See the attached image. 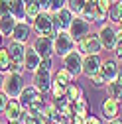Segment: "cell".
Listing matches in <instances>:
<instances>
[{"mask_svg":"<svg viewBox=\"0 0 122 124\" xmlns=\"http://www.w3.org/2000/svg\"><path fill=\"white\" fill-rule=\"evenodd\" d=\"M75 47H77V41L71 38V34L67 32V30L55 32V36H53V51H55L57 57H65Z\"/></svg>","mask_w":122,"mask_h":124,"instance_id":"cell-1","label":"cell"},{"mask_svg":"<svg viewBox=\"0 0 122 124\" xmlns=\"http://www.w3.org/2000/svg\"><path fill=\"white\" fill-rule=\"evenodd\" d=\"M32 30H34L36 36L53 38V36H55V26H53V16H51V12L43 10L39 16L32 22Z\"/></svg>","mask_w":122,"mask_h":124,"instance_id":"cell-2","label":"cell"},{"mask_svg":"<svg viewBox=\"0 0 122 124\" xmlns=\"http://www.w3.org/2000/svg\"><path fill=\"white\" fill-rule=\"evenodd\" d=\"M26 87V81H24V75L22 73H4V85H2V91L10 99H18L20 93L24 91Z\"/></svg>","mask_w":122,"mask_h":124,"instance_id":"cell-3","label":"cell"},{"mask_svg":"<svg viewBox=\"0 0 122 124\" xmlns=\"http://www.w3.org/2000/svg\"><path fill=\"white\" fill-rule=\"evenodd\" d=\"M99 39H100V45H102V49L106 51H112L114 49V45H116V38H118V28L116 24L112 22H102L100 28H99V32H97Z\"/></svg>","mask_w":122,"mask_h":124,"instance_id":"cell-4","label":"cell"},{"mask_svg":"<svg viewBox=\"0 0 122 124\" xmlns=\"http://www.w3.org/2000/svg\"><path fill=\"white\" fill-rule=\"evenodd\" d=\"M51 83H53V71H47V69H43V67H39L38 71H34L32 85H34L39 93L47 95L49 89H51Z\"/></svg>","mask_w":122,"mask_h":124,"instance_id":"cell-5","label":"cell"},{"mask_svg":"<svg viewBox=\"0 0 122 124\" xmlns=\"http://www.w3.org/2000/svg\"><path fill=\"white\" fill-rule=\"evenodd\" d=\"M77 49L83 53V55H91V53H100L102 51V45H100V39L97 34H87L85 38H81L77 41Z\"/></svg>","mask_w":122,"mask_h":124,"instance_id":"cell-6","label":"cell"},{"mask_svg":"<svg viewBox=\"0 0 122 124\" xmlns=\"http://www.w3.org/2000/svg\"><path fill=\"white\" fill-rule=\"evenodd\" d=\"M63 59V67L69 69L73 75H75V79H77L79 75H83V53L75 47L73 51H69L65 57H61Z\"/></svg>","mask_w":122,"mask_h":124,"instance_id":"cell-7","label":"cell"},{"mask_svg":"<svg viewBox=\"0 0 122 124\" xmlns=\"http://www.w3.org/2000/svg\"><path fill=\"white\" fill-rule=\"evenodd\" d=\"M67 32L71 34V38H73L75 41H79L81 38H85L87 34H91V22L85 20L81 14H79V16L73 18V22H71V26H69Z\"/></svg>","mask_w":122,"mask_h":124,"instance_id":"cell-8","label":"cell"},{"mask_svg":"<svg viewBox=\"0 0 122 124\" xmlns=\"http://www.w3.org/2000/svg\"><path fill=\"white\" fill-rule=\"evenodd\" d=\"M102 65V59L100 53H91V55H83V75L87 79H91L93 75H97L100 71Z\"/></svg>","mask_w":122,"mask_h":124,"instance_id":"cell-9","label":"cell"},{"mask_svg":"<svg viewBox=\"0 0 122 124\" xmlns=\"http://www.w3.org/2000/svg\"><path fill=\"white\" fill-rule=\"evenodd\" d=\"M53 16V26H55V32H61V30H69L73 18H75V14L65 6V8H61L59 12H53L51 14Z\"/></svg>","mask_w":122,"mask_h":124,"instance_id":"cell-10","label":"cell"},{"mask_svg":"<svg viewBox=\"0 0 122 124\" xmlns=\"http://www.w3.org/2000/svg\"><path fill=\"white\" fill-rule=\"evenodd\" d=\"M2 116L6 118V122H20L22 116H24V106L20 104L18 99H10L6 108H4V112H2Z\"/></svg>","mask_w":122,"mask_h":124,"instance_id":"cell-11","label":"cell"},{"mask_svg":"<svg viewBox=\"0 0 122 124\" xmlns=\"http://www.w3.org/2000/svg\"><path fill=\"white\" fill-rule=\"evenodd\" d=\"M32 24L30 22H26V20H18L16 22V26H14V30H12V36H10V39H16V41H22V43H28V39H30V36H32Z\"/></svg>","mask_w":122,"mask_h":124,"instance_id":"cell-12","label":"cell"},{"mask_svg":"<svg viewBox=\"0 0 122 124\" xmlns=\"http://www.w3.org/2000/svg\"><path fill=\"white\" fill-rule=\"evenodd\" d=\"M100 114L104 120H112V118H118L120 114V101L112 99V97H106L100 104Z\"/></svg>","mask_w":122,"mask_h":124,"instance_id":"cell-13","label":"cell"},{"mask_svg":"<svg viewBox=\"0 0 122 124\" xmlns=\"http://www.w3.org/2000/svg\"><path fill=\"white\" fill-rule=\"evenodd\" d=\"M32 45H34V49H36L41 57H55V51H53V38L38 36Z\"/></svg>","mask_w":122,"mask_h":124,"instance_id":"cell-14","label":"cell"},{"mask_svg":"<svg viewBox=\"0 0 122 124\" xmlns=\"http://www.w3.org/2000/svg\"><path fill=\"white\" fill-rule=\"evenodd\" d=\"M24 67H26V73H34V71H38L41 67V55L34 49V45H28V47H26Z\"/></svg>","mask_w":122,"mask_h":124,"instance_id":"cell-15","label":"cell"},{"mask_svg":"<svg viewBox=\"0 0 122 124\" xmlns=\"http://www.w3.org/2000/svg\"><path fill=\"white\" fill-rule=\"evenodd\" d=\"M81 16H83L85 20H89L91 24H95V22H104L106 18H108L104 12H100V10H99L97 2H87V4H85V8H83V12H81Z\"/></svg>","mask_w":122,"mask_h":124,"instance_id":"cell-16","label":"cell"},{"mask_svg":"<svg viewBox=\"0 0 122 124\" xmlns=\"http://www.w3.org/2000/svg\"><path fill=\"white\" fill-rule=\"evenodd\" d=\"M118 59L114 57V59H106V61H102V65H100V75L104 77V81L106 83H110V81H114L116 77H118Z\"/></svg>","mask_w":122,"mask_h":124,"instance_id":"cell-17","label":"cell"},{"mask_svg":"<svg viewBox=\"0 0 122 124\" xmlns=\"http://www.w3.org/2000/svg\"><path fill=\"white\" fill-rule=\"evenodd\" d=\"M39 95H43V93H39V91H38L34 85H26V87H24V91L20 93L18 101H20V104L24 106V110H26V108H28L30 104H32V102H34V101H36Z\"/></svg>","mask_w":122,"mask_h":124,"instance_id":"cell-18","label":"cell"},{"mask_svg":"<svg viewBox=\"0 0 122 124\" xmlns=\"http://www.w3.org/2000/svg\"><path fill=\"white\" fill-rule=\"evenodd\" d=\"M6 47H8V51H10L12 61H22V63H24V55H26L28 43H22V41H16V39H10V43L6 45Z\"/></svg>","mask_w":122,"mask_h":124,"instance_id":"cell-19","label":"cell"},{"mask_svg":"<svg viewBox=\"0 0 122 124\" xmlns=\"http://www.w3.org/2000/svg\"><path fill=\"white\" fill-rule=\"evenodd\" d=\"M16 18L12 16V14H8V16H0V34H2V38H8L10 39V36H12V30H14V26H16Z\"/></svg>","mask_w":122,"mask_h":124,"instance_id":"cell-20","label":"cell"},{"mask_svg":"<svg viewBox=\"0 0 122 124\" xmlns=\"http://www.w3.org/2000/svg\"><path fill=\"white\" fill-rule=\"evenodd\" d=\"M53 81H57V83H61V85L69 87L71 83H75V75H73L69 69H65V67H59V69L53 73Z\"/></svg>","mask_w":122,"mask_h":124,"instance_id":"cell-21","label":"cell"},{"mask_svg":"<svg viewBox=\"0 0 122 124\" xmlns=\"http://www.w3.org/2000/svg\"><path fill=\"white\" fill-rule=\"evenodd\" d=\"M41 6L38 4V0H26V22L32 24L39 14H41Z\"/></svg>","mask_w":122,"mask_h":124,"instance_id":"cell-22","label":"cell"},{"mask_svg":"<svg viewBox=\"0 0 122 124\" xmlns=\"http://www.w3.org/2000/svg\"><path fill=\"white\" fill-rule=\"evenodd\" d=\"M73 114L75 116H83V118H87L91 114V106H89V101L85 99V95L73 102Z\"/></svg>","mask_w":122,"mask_h":124,"instance_id":"cell-23","label":"cell"},{"mask_svg":"<svg viewBox=\"0 0 122 124\" xmlns=\"http://www.w3.org/2000/svg\"><path fill=\"white\" fill-rule=\"evenodd\" d=\"M108 20L112 24H118L122 20V2L120 0H112V4L108 8Z\"/></svg>","mask_w":122,"mask_h":124,"instance_id":"cell-24","label":"cell"},{"mask_svg":"<svg viewBox=\"0 0 122 124\" xmlns=\"http://www.w3.org/2000/svg\"><path fill=\"white\" fill-rule=\"evenodd\" d=\"M106 93H108V97H112V99H116V101L122 102V83L118 79L106 83Z\"/></svg>","mask_w":122,"mask_h":124,"instance_id":"cell-25","label":"cell"},{"mask_svg":"<svg viewBox=\"0 0 122 124\" xmlns=\"http://www.w3.org/2000/svg\"><path fill=\"white\" fill-rule=\"evenodd\" d=\"M10 63H12V57H10L8 47H2V45H0V71H2V73H8Z\"/></svg>","mask_w":122,"mask_h":124,"instance_id":"cell-26","label":"cell"},{"mask_svg":"<svg viewBox=\"0 0 122 124\" xmlns=\"http://www.w3.org/2000/svg\"><path fill=\"white\" fill-rule=\"evenodd\" d=\"M67 101L69 102H75V101H77V99H81L83 97V89L77 85V83H71L69 87H67Z\"/></svg>","mask_w":122,"mask_h":124,"instance_id":"cell-27","label":"cell"},{"mask_svg":"<svg viewBox=\"0 0 122 124\" xmlns=\"http://www.w3.org/2000/svg\"><path fill=\"white\" fill-rule=\"evenodd\" d=\"M49 93H51V99H53V101L63 99V97L67 95V87H65V85H61V83H57V81H53V83H51Z\"/></svg>","mask_w":122,"mask_h":124,"instance_id":"cell-28","label":"cell"},{"mask_svg":"<svg viewBox=\"0 0 122 124\" xmlns=\"http://www.w3.org/2000/svg\"><path fill=\"white\" fill-rule=\"evenodd\" d=\"M85 4H87V0H67V8L75 14V16H79V14L83 12Z\"/></svg>","mask_w":122,"mask_h":124,"instance_id":"cell-29","label":"cell"},{"mask_svg":"<svg viewBox=\"0 0 122 124\" xmlns=\"http://www.w3.org/2000/svg\"><path fill=\"white\" fill-rule=\"evenodd\" d=\"M20 122H22V124H39V116H36V114H32V112L24 110V116H22Z\"/></svg>","mask_w":122,"mask_h":124,"instance_id":"cell-30","label":"cell"},{"mask_svg":"<svg viewBox=\"0 0 122 124\" xmlns=\"http://www.w3.org/2000/svg\"><path fill=\"white\" fill-rule=\"evenodd\" d=\"M67 6V0H49V12H59L61 8Z\"/></svg>","mask_w":122,"mask_h":124,"instance_id":"cell-31","label":"cell"},{"mask_svg":"<svg viewBox=\"0 0 122 124\" xmlns=\"http://www.w3.org/2000/svg\"><path fill=\"white\" fill-rule=\"evenodd\" d=\"M114 57L116 59H122V32L118 30V38H116V45H114Z\"/></svg>","mask_w":122,"mask_h":124,"instance_id":"cell-32","label":"cell"},{"mask_svg":"<svg viewBox=\"0 0 122 124\" xmlns=\"http://www.w3.org/2000/svg\"><path fill=\"white\" fill-rule=\"evenodd\" d=\"M8 73H26V67H24V63L22 61H12L10 63V69H8Z\"/></svg>","mask_w":122,"mask_h":124,"instance_id":"cell-33","label":"cell"},{"mask_svg":"<svg viewBox=\"0 0 122 124\" xmlns=\"http://www.w3.org/2000/svg\"><path fill=\"white\" fill-rule=\"evenodd\" d=\"M91 83H93L97 89H100V87H106V81H104V77L100 75V71L97 73V75H93V77H91V79H89Z\"/></svg>","mask_w":122,"mask_h":124,"instance_id":"cell-34","label":"cell"},{"mask_svg":"<svg viewBox=\"0 0 122 124\" xmlns=\"http://www.w3.org/2000/svg\"><path fill=\"white\" fill-rule=\"evenodd\" d=\"M110 4H112V0H97L99 10H100V12H104L106 16H108V8H110Z\"/></svg>","mask_w":122,"mask_h":124,"instance_id":"cell-35","label":"cell"},{"mask_svg":"<svg viewBox=\"0 0 122 124\" xmlns=\"http://www.w3.org/2000/svg\"><path fill=\"white\" fill-rule=\"evenodd\" d=\"M10 12V0H0V16H8Z\"/></svg>","mask_w":122,"mask_h":124,"instance_id":"cell-36","label":"cell"},{"mask_svg":"<svg viewBox=\"0 0 122 124\" xmlns=\"http://www.w3.org/2000/svg\"><path fill=\"white\" fill-rule=\"evenodd\" d=\"M85 124H104V118L102 116H95V114H89L85 118Z\"/></svg>","mask_w":122,"mask_h":124,"instance_id":"cell-37","label":"cell"},{"mask_svg":"<svg viewBox=\"0 0 122 124\" xmlns=\"http://www.w3.org/2000/svg\"><path fill=\"white\" fill-rule=\"evenodd\" d=\"M8 101H10V97L6 95L4 91H0V114L4 112V108H6V104H8Z\"/></svg>","mask_w":122,"mask_h":124,"instance_id":"cell-38","label":"cell"},{"mask_svg":"<svg viewBox=\"0 0 122 124\" xmlns=\"http://www.w3.org/2000/svg\"><path fill=\"white\" fill-rule=\"evenodd\" d=\"M41 67L47 71H53V57H41Z\"/></svg>","mask_w":122,"mask_h":124,"instance_id":"cell-39","label":"cell"},{"mask_svg":"<svg viewBox=\"0 0 122 124\" xmlns=\"http://www.w3.org/2000/svg\"><path fill=\"white\" fill-rule=\"evenodd\" d=\"M38 4L41 6V10H47L49 12V0H38Z\"/></svg>","mask_w":122,"mask_h":124,"instance_id":"cell-40","label":"cell"},{"mask_svg":"<svg viewBox=\"0 0 122 124\" xmlns=\"http://www.w3.org/2000/svg\"><path fill=\"white\" fill-rule=\"evenodd\" d=\"M106 124H122L120 118H112V120H106Z\"/></svg>","mask_w":122,"mask_h":124,"instance_id":"cell-41","label":"cell"},{"mask_svg":"<svg viewBox=\"0 0 122 124\" xmlns=\"http://www.w3.org/2000/svg\"><path fill=\"white\" fill-rule=\"evenodd\" d=\"M2 85H4V73L0 71V91H2Z\"/></svg>","mask_w":122,"mask_h":124,"instance_id":"cell-42","label":"cell"},{"mask_svg":"<svg viewBox=\"0 0 122 124\" xmlns=\"http://www.w3.org/2000/svg\"><path fill=\"white\" fill-rule=\"evenodd\" d=\"M116 79H118V81H120V83H122V65H120V67H118V77H116Z\"/></svg>","mask_w":122,"mask_h":124,"instance_id":"cell-43","label":"cell"},{"mask_svg":"<svg viewBox=\"0 0 122 124\" xmlns=\"http://www.w3.org/2000/svg\"><path fill=\"white\" fill-rule=\"evenodd\" d=\"M116 26H118V30H120V32H122V20H120V22H118Z\"/></svg>","mask_w":122,"mask_h":124,"instance_id":"cell-44","label":"cell"},{"mask_svg":"<svg viewBox=\"0 0 122 124\" xmlns=\"http://www.w3.org/2000/svg\"><path fill=\"white\" fill-rule=\"evenodd\" d=\"M6 124H22V122H6Z\"/></svg>","mask_w":122,"mask_h":124,"instance_id":"cell-45","label":"cell"},{"mask_svg":"<svg viewBox=\"0 0 122 124\" xmlns=\"http://www.w3.org/2000/svg\"><path fill=\"white\" fill-rule=\"evenodd\" d=\"M0 45H2V34H0Z\"/></svg>","mask_w":122,"mask_h":124,"instance_id":"cell-46","label":"cell"},{"mask_svg":"<svg viewBox=\"0 0 122 124\" xmlns=\"http://www.w3.org/2000/svg\"><path fill=\"white\" fill-rule=\"evenodd\" d=\"M87 2H97V0H87Z\"/></svg>","mask_w":122,"mask_h":124,"instance_id":"cell-47","label":"cell"},{"mask_svg":"<svg viewBox=\"0 0 122 124\" xmlns=\"http://www.w3.org/2000/svg\"><path fill=\"white\" fill-rule=\"evenodd\" d=\"M0 124H6V122H0Z\"/></svg>","mask_w":122,"mask_h":124,"instance_id":"cell-48","label":"cell"},{"mask_svg":"<svg viewBox=\"0 0 122 124\" xmlns=\"http://www.w3.org/2000/svg\"><path fill=\"white\" fill-rule=\"evenodd\" d=\"M120 2H122V0H120Z\"/></svg>","mask_w":122,"mask_h":124,"instance_id":"cell-49","label":"cell"}]
</instances>
